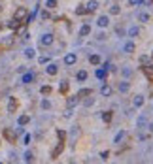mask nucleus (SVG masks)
Returning a JSON list of instances; mask_svg holds the SVG:
<instances>
[{
	"label": "nucleus",
	"instance_id": "nucleus-1",
	"mask_svg": "<svg viewBox=\"0 0 153 164\" xmlns=\"http://www.w3.org/2000/svg\"><path fill=\"white\" fill-rule=\"evenodd\" d=\"M53 34H49V32H45V34H42V38H40V44L42 45H51L53 44Z\"/></svg>",
	"mask_w": 153,
	"mask_h": 164
},
{
	"label": "nucleus",
	"instance_id": "nucleus-2",
	"mask_svg": "<svg viewBox=\"0 0 153 164\" xmlns=\"http://www.w3.org/2000/svg\"><path fill=\"white\" fill-rule=\"evenodd\" d=\"M76 60H78L76 53H68V55H64V64H66V66H72V64H76Z\"/></svg>",
	"mask_w": 153,
	"mask_h": 164
},
{
	"label": "nucleus",
	"instance_id": "nucleus-3",
	"mask_svg": "<svg viewBox=\"0 0 153 164\" xmlns=\"http://www.w3.org/2000/svg\"><path fill=\"white\" fill-rule=\"evenodd\" d=\"M96 25H98V28H106V26L110 25V19H108V15H100L98 19H96Z\"/></svg>",
	"mask_w": 153,
	"mask_h": 164
},
{
	"label": "nucleus",
	"instance_id": "nucleus-4",
	"mask_svg": "<svg viewBox=\"0 0 153 164\" xmlns=\"http://www.w3.org/2000/svg\"><path fill=\"white\" fill-rule=\"evenodd\" d=\"M45 72H47V76H55V74L59 72V66L55 62H49V64H47V68H45Z\"/></svg>",
	"mask_w": 153,
	"mask_h": 164
},
{
	"label": "nucleus",
	"instance_id": "nucleus-5",
	"mask_svg": "<svg viewBox=\"0 0 153 164\" xmlns=\"http://www.w3.org/2000/svg\"><path fill=\"white\" fill-rule=\"evenodd\" d=\"M144 102H145V98H144V94H136V96H134V100H133V104H134V108H142V106H144Z\"/></svg>",
	"mask_w": 153,
	"mask_h": 164
},
{
	"label": "nucleus",
	"instance_id": "nucleus-6",
	"mask_svg": "<svg viewBox=\"0 0 153 164\" xmlns=\"http://www.w3.org/2000/svg\"><path fill=\"white\" fill-rule=\"evenodd\" d=\"M134 51V44L133 42H125L123 44V53H133Z\"/></svg>",
	"mask_w": 153,
	"mask_h": 164
},
{
	"label": "nucleus",
	"instance_id": "nucleus-7",
	"mask_svg": "<svg viewBox=\"0 0 153 164\" xmlns=\"http://www.w3.org/2000/svg\"><path fill=\"white\" fill-rule=\"evenodd\" d=\"M100 94H102V96H112V87H110V85H102Z\"/></svg>",
	"mask_w": 153,
	"mask_h": 164
},
{
	"label": "nucleus",
	"instance_id": "nucleus-8",
	"mask_svg": "<svg viewBox=\"0 0 153 164\" xmlns=\"http://www.w3.org/2000/svg\"><path fill=\"white\" fill-rule=\"evenodd\" d=\"M138 21H140V23H148V21H149V13L148 11H140V13H138Z\"/></svg>",
	"mask_w": 153,
	"mask_h": 164
},
{
	"label": "nucleus",
	"instance_id": "nucleus-9",
	"mask_svg": "<svg viewBox=\"0 0 153 164\" xmlns=\"http://www.w3.org/2000/svg\"><path fill=\"white\" fill-rule=\"evenodd\" d=\"M96 8H98V2H96V0H89L87 2V11H96Z\"/></svg>",
	"mask_w": 153,
	"mask_h": 164
},
{
	"label": "nucleus",
	"instance_id": "nucleus-10",
	"mask_svg": "<svg viewBox=\"0 0 153 164\" xmlns=\"http://www.w3.org/2000/svg\"><path fill=\"white\" fill-rule=\"evenodd\" d=\"M125 136H127V130H119V132L115 134V138H114V144H119V141H121Z\"/></svg>",
	"mask_w": 153,
	"mask_h": 164
},
{
	"label": "nucleus",
	"instance_id": "nucleus-11",
	"mask_svg": "<svg viewBox=\"0 0 153 164\" xmlns=\"http://www.w3.org/2000/svg\"><path fill=\"white\" fill-rule=\"evenodd\" d=\"M34 79V74L32 72H27V74H23V77H21V81H23V83H30Z\"/></svg>",
	"mask_w": 153,
	"mask_h": 164
},
{
	"label": "nucleus",
	"instance_id": "nucleus-12",
	"mask_svg": "<svg viewBox=\"0 0 153 164\" xmlns=\"http://www.w3.org/2000/svg\"><path fill=\"white\" fill-rule=\"evenodd\" d=\"M29 121H30V117H29V115H21V117L17 119V125H19V126H25L27 123H29Z\"/></svg>",
	"mask_w": 153,
	"mask_h": 164
},
{
	"label": "nucleus",
	"instance_id": "nucleus-13",
	"mask_svg": "<svg viewBox=\"0 0 153 164\" xmlns=\"http://www.w3.org/2000/svg\"><path fill=\"white\" fill-rule=\"evenodd\" d=\"M95 76H96V77H98V79L102 81L104 77H106V68H98V70L95 72Z\"/></svg>",
	"mask_w": 153,
	"mask_h": 164
},
{
	"label": "nucleus",
	"instance_id": "nucleus-14",
	"mask_svg": "<svg viewBox=\"0 0 153 164\" xmlns=\"http://www.w3.org/2000/svg\"><path fill=\"white\" fill-rule=\"evenodd\" d=\"M127 34H129L130 38H133V36H138V34H140V28H138V26H130Z\"/></svg>",
	"mask_w": 153,
	"mask_h": 164
},
{
	"label": "nucleus",
	"instance_id": "nucleus-15",
	"mask_svg": "<svg viewBox=\"0 0 153 164\" xmlns=\"http://www.w3.org/2000/svg\"><path fill=\"white\" fill-rule=\"evenodd\" d=\"M89 32H91V26H89V25H83V26L80 28V36H87Z\"/></svg>",
	"mask_w": 153,
	"mask_h": 164
},
{
	"label": "nucleus",
	"instance_id": "nucleus-16",
	"mask_svg": "<svg viewBox=\"0 0 153 164\" xmlns=\"http://www.w3.org/2000/svg\"><path fill=\"white\" fill-rule=\"evenodd\" d=\"M78 102H80V98H78V96H70V98H68V102H66V104H68V108H74V106L78 104Z\"/></svg>",
	"mask_w": 153,
	"mask_h": 164
},
{
	"label": "nucleus",
	"instance_id": "nucleus-17",
	"mask_svg": "<svg viewBox=\"0 0 153 164\" xmlns=\"http://www.w3.org/2000/svg\"><path fill=\"white\" fill-rule=\"evenodd\" d=\"M25 57L27 59H34V57H36V51H34L32 47H29V49H25Z\"/></svg>",
	"mask_w": 153,
	"mask_h": 164
},
{
	"label": "nucleus",
	"instance_id": "nucleus-18",
	"mask_svg": "<svg viewBox=\"0 0 153 164\" xmlns=\"http://www.w3.org/2000/svg\"><path fill=\"white\" fill-rule=\"evenodd\" d=\"M76 77H78V81H85L87 79V72L85 70H80V72L76 74Z\"/></svg>",
	"mask_w": 153,
	"mask_h": 164
},
{
	"label": "nucleus",
	"instance_id": "nucleus-19",
	"mask_svg": "<svg viewBox=\"0 0 153 164\" xmlns=\"http://www.w3.org/2000/svg\"><path fill=\"white\" fill-rule=\"evenodd\" d=\"M25 15H27V11H25V8H19V10L15 11V19H17V21H19V19H23Z\"/></svg>",
	"mask_w": 153,
	"mask_h": 164
},
{
	"label": "nucleus",
	"instance_id": "nucleus-20",
	"mask_svg": "<svg viewBox=\"0 0 153 164\" xmlns=\"http://www.w3.org/2000/svg\"><path fill=\"white\" fill-rule=\"evenodd\" d=\"M89 62L91 64H100V55H91L89 57Z\"/></svg>",
	"mask_w": 153,
	"mask_h": 164
},
{
	"label": "nucleus",
	"instance_id": "nucleus-21",
	"mask_svg": "<svg viewBox=\"0 0 153 164\" xmlns=\"http://www.w3.org/2000/svg\"><path fill=\"white\" fill-rule=\"evenodd\" d=\"M145 123H148V117H145V115H140V117H138V121H136V126H144Z\"/></svg>",
	"mask_w": 153,
	"mask_h": 164
},
{
	"label": "nucleus",
	"instance_id": "nucleus-22",
	"mask_svg": "<svg viewBox=\"0 0 153 164\" xmlns=\"http://www.w3.org/2000/svg\"><path fill=\"white\" fill-rule=\"evenodd\" d=\"M23 159H25V162H32V159H34V155H32L30 151H27V153L23 155Z\"/></svg>",
	"mask_w": 153,
	"mask_h": 164
},
{
	"label": "nucleus",
	"instance_id": "nucleus-23",
	"mask_svg": "<svg viewBox=\"0 0 153 164\" xmlns=\"http://www.w3.org/2000/svg\"><path fill=\"white\" fill-rule=\"evenodd\" d=\"M119 91H121V92H127V91H129V81H123V83L119 85Z\"/></svg>",
	"mask_w": 153,
	"mask_h": 164
},
{
	"label": "nucleus",
	"instance_id": "nucleus-24",
	"mask_svg": "<svg viewBox=\"0 0 153 164\" xmlns=\"http://www.w3.org/2000/svg\"><path fill=\"white\" fill-rule=\"evenodd\" d=\"M119 11H121V8H119V6H112V8H110V13H112V15H117Z\"/></svg>",
	"mask_w": 153,
	"mask_h": 164
},
{
	"label": "nucleus",
	"instance_id": "nucleus-25",
	"mask_svg": "<svg viewBox=\"0 0 153 164\" xmlns=\"http://www.w3.org/2000/svg\"><path fill=\"white\" fill-rule=\"evenodd\" d=\"M45 6L47 8H55V6H57V0H45Z\"/></svg>",
	"mask_w": 153,
	"mask_h": 164
},
{
	"label": "nucleus",
	"instance_id": "nucleus-26",
	"mask_svg": "<svg viewBox=\"0 0 153 164\" xmlns=\"http://www.w3.org/2000/svg\"><path fill=\"white\" fill-rule=\"evenodd\" d=\"M42 108H44V110H49L51 108V102L49 100H42Z\"/></svg>",
	"mask_w": 153,
	"mask_h": 164
},
{
	"label": "nucleus",
	"instance_id": "nucleus-27",
	"mask_svg": "<svg viewBox=\"0 0 153 164\" xmlns=\"http://www.w3.org/2000/svg\"><path fill=\"white\" fill-rule=\"evenodd\" d=\"M30 144V134H25L23 136V145H29Z\"/></svg>",
	"mask_w": 153,
	"mask_h": 164
},
{
	"label": "nucleus",
	"instance_id": "nucleus-28",
	"mask_svg": "<svg viewBox=\"0 0 153 164\" xmlns=\"http://www.w3.org/2000/svg\"><path fill=\"white\" fill-rule=\"evenodd\" d=\"M85 11H87V8H83V6H80V8H76V13H78V15H83Z\"/></svg>",
	"mask_w": 153,
	"mask_h": 164
},
{
	"label": "nucleus",
	"instance_id": "nucleus-29",
	"mask_svg": "<svg viewBox=\"0 0 153 164\" xmlns=\"http://www.w3.org/2000/svg\"><path fill=\"white\" fill-rule=\"evenodd\" d=\"M93 104H95V98H87V100L83 102V106H87V108H89V106H93Z\"/></svg>",
	"mask_w": 153,
	"mask_h": 164
},
{
	"label": "nucleus",
	"instance_id": "nucleus-30",
	"mask_svg": "<svg viewBox=\"0 0 153 164\" xmlns=\"http://www.w3.org/2000/svg\"><path fill=\"white\" fill-rule=\"evenodd\" d=\"M144 72L151 76V74H153V64H151V66H144Z\"/></svg>",
	"mask_w": 153,
	"mask_h": 164
},
{
	"label": "nucleus",
	"instance_id": "nucleus-31",
	"mask_svg": "<svg viewBox=\"0 0 153 164\" xmlns=\"http://www.w3.org/2000/svg\"><path fill=\"white\" fill-rule=\"evenodd\" d=\"M130 74H133V70H130V68H123V76L125 77H129Z\"/></svg>",
	"mask_w": 153,
	"mask_h": 164
},
{
	"label": "nucleus",
	"instance_id": "nucleus-32",
	"mask_svg": "<svg viewBox=\"0 0 153 164\" xmlns=\"http://www.w3.org/2000/svg\"><path fill=\"white\" fill-rule=\"evenodd\" d=\"M102 119H104V121H106V123H108V121L112 119V113H110V111H106V113H104V115H102Z\"/></svg>",
	"mask_w": 153,
	"mask_h": 164
},
{
	"label": "nucleus",
	"instance_id": "nucleus-33",
	"mask_svg": "<svg viewBox=\"0 0 153 164\" xmlns=\"http://www.w3.org/2000/svg\"><path fill=\"white\" fill-rule=\"evenodd\" d=\"M108 156H110V153H108V151H102V153H100V159H104V160H106Z\"/></svg>",
	"mask_w": 153,
	"mask_h": 164
},
{
	"label": "nucleus",
	"instance_id": "nucleus-34",
	"mask_svg": "<svg viewBox=\"0 0 153 164\" xmlns=\"http://www.w3.org/2000/svg\"><path fill=\"white\" fill-rule=\"evenodd\" d=\"M42 92H44V94H47V92H51V87H47V85H45V87H42Z\"/></svg>",
	"mask_w": 153,
	"mask_h": 164
},
{
	"label": "nucleus",
	"instance_id": "nucleus-35",
	"mask_svg": "<svg viewBox=\"0 0 153 164\" xmlns=\"http://www.w3.org/2000/svg\"><path fill=\"white\" fill-rule=\"evenodd\" d=\"M85 94H91V91H89V89H83V91L80 92V96H85Z\"/></svg>",
	"mask_w": 153,
	"mask_h": 164
},
{
	"label": "nucleus",
	"instance_id": "nucleus-36",
	"mask_svg": "<svg viewBox=\"0 0 153 164\" xmlns=\"http://www.w3.org/2000/svg\"><path fill=\"white\" fill-rule=\"evenodd\" d=\"M140 2H142V0H129V4H130V6H138Z\"/></svg>",
	"mask_w": 153,
	"mask_h": 164
},
{
	"label": "nucleus",
	"instance_id": "nucleus-37",
	"mask_svg": "<svg viewBox=\"0 0 153 164\" xmlns=\"http://www.w3.org/2000/svg\"><path fill=\"white\" fill-rule=\"evenodd\" d=\"M15 110V100H10V111Z\"/></svg>",
	"mask_w": 153,
	"mask_h": 164
},
{
	"label": "nucleus",
	"instance_id": "nucleus-38",
	"mask_svg": "<svg viewBox=\"0 0 153 164\" xmlns=\"http://www.w3.org/2000/svg\"><path fill=\"white\" fill-rule=\"evenodd\" d=\"M47 60H49V59H47V57H40V64H45Z\"/></svg>",
	"mask_w": 153,
	"mask_h": 164
},
{
	"label": "nucleus",
	"instance_id": "nucleus-39",
	"mask_svg": "<svg viewBox=\"0 0 153 164\" xmlns=\"http://www.w3.org/2000/svg\"><path fill=\"white\" fill-rule=\"evenodd\" d=\"M42 19H49V13H47V11H42Z\"/></svg>",
	"mask_w": 153,
	"mask_h": 164
},
{
	"label": "nucleus",
	"instance_id": "nucleus-40",
	"mask_svg": "<svg viewBox=\"0 0 153 164\" xmlns=\"http://www.w3.org/2000/svg\"><path fill=\"white\" fill-rule=\"evenodd\" d=\"M151 57H153V53H151Z\"/></svg>",
	"mask_w": 153,
	"mask_h": 164
}]
</instances>
